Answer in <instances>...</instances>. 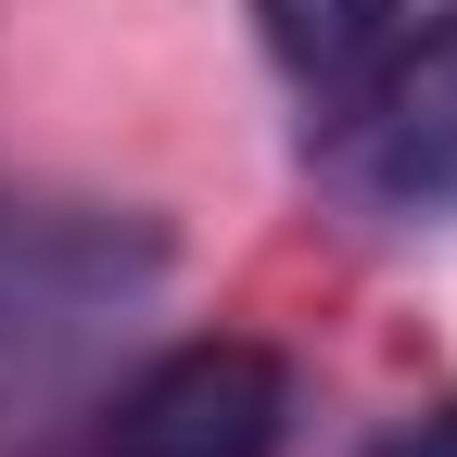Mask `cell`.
<instances>
[{
    "label": "cell",
    "mask_w": 457,
    "mask_h": 457,
    "mask_svg": "<svg viewBox=\"0 0 457 457\" xmlns=\"http://www.w3.org/2000/svg\"><path fill=\"white\" fill-rule=\"evenodd\" d=\"M420 26V0H254V38H267V64L293 77L318 114L330 102H356L381 77V51Z\"/></svg>",
    "instance_id": "277c9868"
},
{
    "label": "cell",
    "mask_w": 457,
    "mask_h": 457,
    "mask_svg": "<svg viewBox=\"0 0 457 457\" xmlns=\"http://www.w3.org/2000/svg\"><path fill=\"white\" fill-rule=\"evenodd\" d=\"M369 457H457V394H445V407H420V420H394Z\"/></svg>",
    "instance_id": "5b68a950"
},
{
    "label": "cell",
    "mask_w": 457,
    "mask_h": 457,
    "mask_svg": "<svg viewBox=\"0 0 457 457\" xmlns=\"http://www.w3.org/2000/svg\"><path fill=\"white\" fill-rule=\"evenodd\" d=\"M318 140H330V179L381 216H445L457 204V0L381 51V77L356 102L318 114Z\"/></svg>",
    "instance_id": "7a4b0ae2"
},
{
    "label": "cell",
    "mask_w": 457,
    "mask_h": 457,
    "mask_svg": "<svg viewBox=\"0 0 457 457\" xmlns=\"http://www.w3.org/2000/svg\"><path fill=\"white\" fill-rule=\"evenodd\" d=\"M293 356L242 330L165 343L153 369H128L89 420V457H279L293 445Z\"/></svg>",
    "instance_id": "6da1fadb"
},
{
    "label": "cell",
    "mask_w": 457,
    "mask_h": 457,
    "mask_svg": "<svg viewBox=\"0 0 457 457\" xmlns=\"http://www.w3.org/2000/svg\"><path fill=\"white\" fill-rule=\"evenodd\" d=\"M153 267H165V242L140 216H77V204L0 216V369H51L102 318H128L153 293Z\"/></svg>",
    "instance_id": "3957f363"
}]
</instances>
